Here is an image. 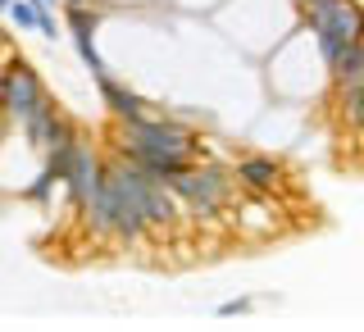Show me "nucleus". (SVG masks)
I'll list each match as a JSON object with an SVG mask.
<instances>
[{
  "label": "nucleus",
  "instance_id": "nucleus-13",
  "mask_svg": "<svg viewBox=\"0 0 364 332\" xmlns=\"http://www.w3.org/2000/svg\"><path fill=\"white\" fill-rule=\"evenodd\" d=\"M32 32H41L46 41H55V37H60V23H55V9H41V5H37V28H32Z\"/></svg>",
  "mask_w": 364,
  "mask_h": 332
},
{
  "label": "nucleus",
  "instance_id": "nucleus-1",
  "mask_svg": "<svg viewBox=\"0 0 364 332\" xmlns=\"http://www.w3.org/2000/svg\"><path fill=\"white\" fill-rule=\"evenodd\" d=\"M119 155H128L136 168L155 178H173L178 168L196 164L200 146L196 136L182 128L178 119H164V114H141V119H123L119 123Z\"/></svg>",
  "mask_w": 364,
  "mask_h": 332
},
{
  "label": "nucleus",
  "instance_id": "nucleus-4",
  "mask_svg": "<svg viewBox=\"0 0 364 332\" xmlns=\"http://www.w3.org/2000/svg\"><path fill=\"white\" fill-rule=\"evenodd\" d=\"M305 23L314 37L364 41V9L355 0H305Z\"/></svg>",
  "mask_w": 364,
  "mask_h": 332
},
{
  "label": "nucleus",
  "instance_id": "nucleus-8",
  "mask_svg": "<svg viewBox=\"0 0 364 332\" xmlns=\"http://www.w3.org/2000/svg\"><path fill=\"white\" fill-rule=\"evenodd\" d=\"M96 23H100V14L96 9H87V5H68V28H73V41H77V55L87 60V68L91 73H105V60L96 55V41H91V32H96Z\"/></svg>",
  "mask_w": 364,
  "mask_h": 332
},
{
  "label": "nucleus",
  "instance_id": "nucleus-16",
  "mask_svg": "<svg viewBox=\"0 0 364 332\" xmlns=\"http://www.w3.org/2000/svg\"><path fill=\"white\" fill-rule=\"evenodd\" d=\"M0 9H9V0H0Z\"/></svg>",
  "mask_w": 364,
  "mask_h": 332
},
{
  "label": "nucleus",
  "instance_id": "nucleus-12",
  "mask_svg": "<svg viewBox=\"0 0 364 332\" xmlns=\"http://www.w3.org/2000/svg\"><path fill=\"white\" fill-rule=\"evenodd\" d=\"M9 18H14V28H23V32H32L37 28V5L32 0H9V9H5Z\"/></svg>",
  "mask_w": 364,
  "mask_h": 332
},
{
  "label": "nucleus",
  "instance_id": "nucleus-5",
  "mask_svg": "<svg viewBox=\"0 0 364 332\" xmlns=\"http://www.w3.org/2000/svg\"><path fill=\"white\" fill-rule=\"evenodd\" d=\"M46 100V87H41V77H37V68H28V64H9L5 73H0V114H5L9 123H28V114L37 109Z\"/></svg>",
  "mask_w": 364,
  "mask_h": 332
},
{
  "label": "nucleus",
  "instance_id": "nucleus-3",
  "mask_svg": "<svg viewBox=\"0 0 364 332\" xmlns=\"http://www.w3.org/2000/svg\"><path fill=\"white\" fill-rule=\"evenodd\" d=\"M168 187H173V196L187 205L191 214H196L200 227H210L214 219L232 214L237 196H242L232 164H219V159H210V164H200V159H196V164L178 168V173L168 178Z\"/></svg>",
  "mask_w": 364,
  "mask_h": 332
},
{
  "label": "nucleus",
  "instance_id": "nucleus-15",
  "mask_svg": "<svg viewBox=\"0 0 364 332\" xmlns=\"http://www.w3.org/2000/svg\"><path fill=\"white\" fill-rule=\"evenodd\" d=\"M64 5H87V0H64Z\"/></svg>",
  "mask_w": 364,
  "mask_h": 332
},
{
  "label": "nucleus",
  "instance_id": "nucleus-11",
  "mask_svg": "<svg viewBox=\"0 0 364 332\" xmlns=\"http://www.w3.org/2000/svg\"><path fill=\"white\" fill-rule=\"evenodd\" d=\"M337 96H341V119H346L355 132H364V77L360 82L337 87Z\"/></svg>",
  "mask_w": 364,
  "mask_h": 332
},
{
  "label": "nucleus",
  "instance_id": "nucleus-2",
  "mask_svg": "<svg viewBox=\"0 0 364 332\" xmlns=\"http://www.w3.org/2000/svg\"><path fill=\"white\" fill-rule=\"evenodd\" d=\"M82 219H87L91 232H100L105 242H119L128 250L146 246L155 237L151 227H146V219L136 214V205L128 200V191L119 187V178H114L109 164H100V182H96V191L87 196V205H82Z\"/></svg>",
  "mask_w": 364,
  "mask_h": 332
},
{
  "label": "nucleus",
  "instance_id": "nucleus-6",
  "mask_svg": "<svg viewBox=\"0 0 364 332\" xmlns=\"http://www.w3.org/2000/svg\"><path fill=\"white\" fill-rule=\"evenodd\" d=\"M100 164L105 159L96 155V146L91 141H82V136H73V151H68V164H64V191H68V200L82 210L87 205V196L96 191V182H100Z\"/></svg>",
  "mask_w": 364,
  "mask_h": 332
},
{
  "label": "nucleus",
  "instance_id": "nucleus-10",
  "mask_svg": "<svg viewBox=\"0 0 364 332\" xmlns=\"http://www.w3.org/2000/svg\"><path fill=\"white\" fill-rule=\"evenodd\" d=\"M328 77H333V87L360 82V77H364V41H350V45H346V55H341V64H337Z\"/></svg>",
  "mask_w": 364,
  "mask_h": 332
},
{
  "label": "nucleus",
  "instance_id": "nucleus-9",
  "mask_svg": "<svg viewBox=\"0 0 364 332\" xmlns=\"http://www.w3.org/2000/svg\"><path fill=\"white\" fill-rule=\"evenodd\" d=\"M96 82H100V96H105V105L119 114V123H123V119H141V114H151V105H146L136 91H128L123 82H114L109 73H100Z\"/></svg>",
  "mask_w": 364,
  "mask_h": 332
},
{
  "label": "nucleus",
  "instance_id": "nucleus-7",
  "mask_svg": "<svg viewBox=\"0 0 364 332\" xmlns=\"http://www.w3.org/2000/svg\"><path fill=\"white\" fill-rule=\"evenodd\" d=\"M232 173H237V187L250 191V196H278V187H282V164H278V159H269V155L237 159Z\"/></svg>",
  "mask_w": 364,
  "mask_h": 332
},
{
  "label": "nucleus",
  "instance_id": "nucleus-14",
  "mask_svg": "<svg viewBox=\"0 0 364 332\" xmlns=\"http://www.w3.org/2000/svg\"><path fill=\"white\" fill-rule=\"evenodd\" d=\"M255 305V296H237V301H223L219 305V318H232V314H246Z\"/></svg>",
  "mask_w": 364,
  "mask_h": 332
}]
</instances>
